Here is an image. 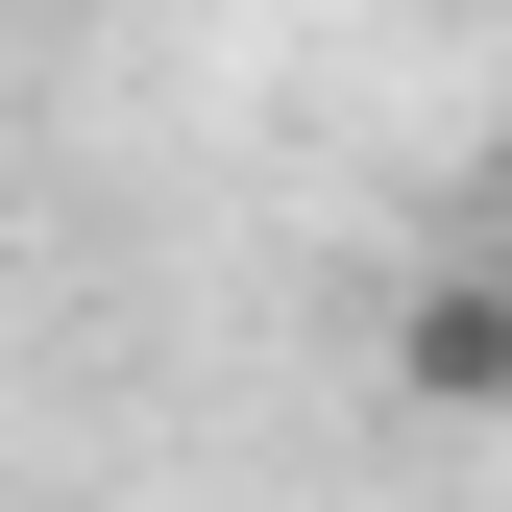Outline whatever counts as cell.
<instances>
[{
  "label": "cell",
  "mask_w": 512,
  "mask_h": 512,
  "mask_svg": "<svg viewBox=\"0 0 512 512\" xmlns=\"http://www.w3.org/2000/svg\"><path fill=\"white\" fill-rule=\"evenodd\" d=\"M488 293H512V244H488Z\"/></svg>",
  "instance_id": "2"
},
{
  "label": "cell",
  "mask_w": 512,
  "mask_h": 512,
  "mask_svg": "<svg viewBox=\"0 0 512 512\" xmlns=\"http://www.w3.org/2000/svg\"><path fill=\"white\" fill-rule=\"evenodd\" d=\"M391 366H415V415H512V293H488V269H439V293L391 317Z\"/></svg>",
  "instance_id": "1"
}]
</instances>
